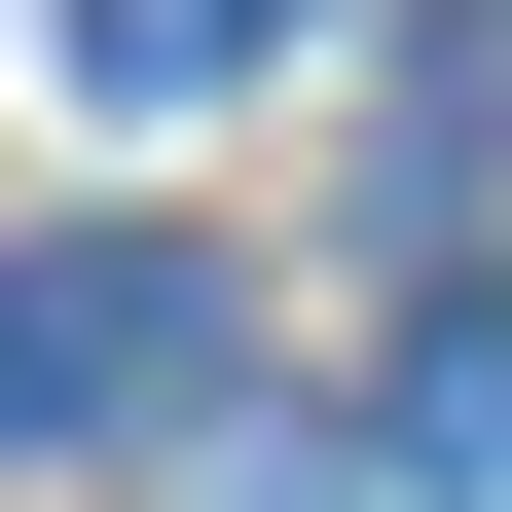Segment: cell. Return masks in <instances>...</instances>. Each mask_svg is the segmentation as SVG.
Returning a JSON list of instances; mask_svg holds the SVG:
<instances>
[{
  "label": "cell",
  "mask_w": 512,
  "mask_h": 512,
  "mask_svg": "<svg viewBox=\"0 0 512 512\" xmlns=\"http://www.w3.org/2000/svg\"><path fill=\"white\" fill-rule=\"evenodd\" d=\"M183 366H220L183 220H37V256H0V439H147Z\"/></svg>",
  "instance_id": "1"
},
{
  "label": "cell",
  "mask_w": 512,
  "mask_h": 512,
  "mask_svg": "<svg viewBox=\"0 0 512 512\" xmlns=\"http://www.w3.org/2000/svg\"><path fill=\"white\" fill-rule=\"evenodd\" d=\"M403 476H439V512H512V293H439V330H403Z\"/></svg>",
  "instance_id": "2"
},
{
  "label": "cell",
  "mask_w": 512,
  "mask_h": 512,
  "mask_svg": "<svg viewBox=\"0 0 512 512\" xmlns=\"http://www.w3.org/2000/svg\"><path fill=\"white\" fill-rule=\"evenodd\" d=\"M256 37H293V0H74V74H110V110H220Z\"/></svg>",
  "instance_id": "3"
}]
</instances>
